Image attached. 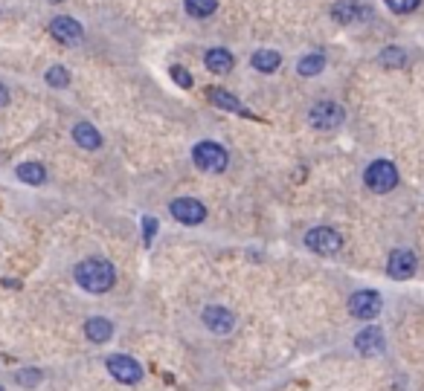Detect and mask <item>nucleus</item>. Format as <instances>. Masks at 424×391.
I'll use <instances>...</instances> for the list:
<instances>
[{"label": "nucleus", "mask_w": 424, "mask_h": 391, "mask_svg": "<svg viewBox=\"0 0 424 391\" xmlns=\"http://www.w3.org/2000/svg\"><path fill=\"white\" fill-rule=\"evenodd\" d=\"M73 278L82 290L87 293H108L113 284H116V270H113V264L108 258H99V255H93V258H85L76 264V270H73Z\"/></svg>", "instance_id": "obj_1"}, {"label": "nucleus", "mask_w": 424, "mask_h": 391, "mask_svg": "<svg viewBox=\"0 0 424 391\" xmlns=\"http://www.w3.org/2000/svg\"><path fill=\"white\" fill-rule=\"evenodd\" d=\"M192 160L201 171H209V174H221V171L230 165V154L221 142H212V139H201L195 148H192Z\"/></svg>", "instance_id": "obj_2"}, {"label": "nucleus", "mask_w": 424, "mask_h": 391, "mask_svg": "<svg viewBox=\"0 0 424 391\" xmlns=\"http://www.w3.org/2000/svg\"><path fill=\"white\" fill-rule=\"evenodd\" d=\"M363 183L375 194H389L398 186V168L389 160H375L363 171Z\"/></svg>", "instance_id": "obj_3"}, {"label": "nucleus", "mask_w": 424, "mask_h": 391, "mask_svg": "<svg viewBox=\"0 0 424 391\" xmlns=\"http://www.w3.org/2000/svg\"><path fill=\"white\" fill-rule=\"evenodd\" d=\"M302 243H305V247H308L314 255L328 258V255H337V252L343 250V235H340L337 229H332V226H317V229L305 232Z\"/></svg>", "instance_id": "obj_4"}, {"label": "nucleus", "mask_w": 424, "mask_h": 391, "mask_svg": "<svg viewBox=\"0 0 424 391\" xmlns=\"http://www.w3.org/2000/svg\"><path fill=\"white\" fill-rule=\"evenodd\" d=\"M384 310V299H381V293L378 290H358V293H351L349 296V313L355 316V319L361 322H372V319H378Z\"/></svg>", "instance_id": "obj_5"}, {"label": "nucleus", "mask_w": 424, "mask_h": 391, "mask_svg": "<svg viewBox=\"0 0 424 391\" xmlns=\"http://www.w3.org/2000/svg\"><path fill=\"white\" fill-rule=\"evenodd\" d=\"M105 368H108V374L116 383H123V385H137L139 380L146 377L143 365H139L134 357H128V354H111L105 359Z\"/></svg>", "instance_id": "obj_6"}, {"label": "nucleus", "mask_w": 424, "mask_h": 391, "mask_svg": "<svg viewBox=\"0 0 424 391\" xmlns=\"http://www.w3.org/2000/svg\"><path fill=\"white\" fill-rule=\"evenodd\" d=\"M308 122H311V128H317V131H337L346 122V110L337 102H317L308 110Z\"/></svg>", "instance_id": "obj_7"}, {"label": "nucleus", "mask_w": 424, "mask_h": 391, "mask_svg": "<svg viewBox=\"0 0 424 391\" xmlns=\"http://www.w3.org/2000/svg\"><path fill=\"white\" fill-rule=\"evenodd\" d=\"M169 214L183 226H198L206 221V206L195 198H177L169 203Z\"/></svg>", "instance_id": "obj_8"}, {"label": "nucleus", "mask_w": 424, "mask_h": 391, "mask_svg": "<svg viewBox=\"0 0 424 391\" xmlns=\"http://www.w3.org/2000/svg\"><path fill=\"white\" fill-rule=\"evenodd\" d=\"M201 322H204V328H206L209 333L227 336V333L235 331V313L227 310L224 305H209V307H204V313H201Z\"/></svg>", "instance_id": "obj_9"}, {"label": "nucleus", "mask_w": 424, "mask_h": 391, "mask_svg": "<svg viewBox=\"0 0 424 391\" xmlns=\"http://www.w3.org/2000/svg\"><path fill=\"white\" fill-rule=\"evenodd\" d=\"M387 348V336L378 325H366L355 333V351L363 357H381Z\"/></svg>", "instance_id": "obj_10"}, {"label": "nucleus", "mask_w": 424, "mask_h": 391, "mask_svg": "<svg viewBox=\"0 0 424 391\" xmlns=\"http://www.w3.org/2000/svg\"><path fill=\"white\" fill-rule=\"evenodd\" d=\"M416 267H418V261L410 250H392L387 258V276L395 281H407L416 276Z\"/></svg>", "instance_id": "obj_11"}, {"label": "nucleus", "mask_w": 424, "mask_h": 391, "mask_svg": "<svg viewBox=\"0 0 424 391\" xmlns=\"http://www.w3.org/2000/svg\"><path fill=\"white\" fill-rule=\"evenodd\" d=\"M50 35H53L56 41L67 44V46H73V44H79V41H82L85 30L79 27V20L67 18V15H58V18H53V20H50Z\"/></svg>", "instance_id": "obj_12"}, {"label": "nucleus", "mask_w": 424, "mask_h": 391, "mask_svg": "<svg viewBox=\"0 0 424 391\" xmlns=\"http://www.w3.org/2000/svg\"><path fill=\"white\" fill-rule=\"evenodd\" d=\"M85 336L93 345H105L113 336V322L108 316H90V319H85Z\"/></svg>", "instance_id": "obj_13"}, {"label": "nucleus", "mask_w": 424, "mask_h": 391, "mask_svg": "<svg viewBox=\"0 0 424 391\" xmlns=\"http://www.w3.org/2000/svg\"><path fill=\"white\" fill-rule=\"evenodd\" d=\"M206 99L212 102V105H218V108H224V110H230V113H239V116H250V110L235 99V96L230 93V90H224V87H206Z\"/></svg>", "instance_id": "obj_14"}, {"label": "nucleus", "mask_w": 424, "mask_h": 391, "mask_svg": "<svg viewBox=\"0 0 424 391\" xmlns=\"http://www.w3.org/2000/svg\"><path fill=\"white\" fill-rule=\"evenodd\" d=\"M73 139H76L79 148H85V151H96L99 145H102V134L93 128L90 122H79V125L73 128Z\"/></svg>", "instance_id": "obj_15"}, {"label": "nucleus", "mask_w": 424, "mask_h": 391, "mask_svg": "<svg viewBox=\"0 0 424 391\" xmlns=\"http://www.w3.org/2000/svg\"><path fill=\"white\" fill-rule=\"evenodd\" d=\"M15 174H18L20 183H27V186H44V183H46V168H44L41 162H35V160L20 162V165L15 168Z\"/></svg>", "instance_id": "obj_16"}, {"label": "nucleus", "mask_w": 424, "mask_h": 391, "mask_svg": "<svg viewBox=\"0 0 424 391\" xmlns=\"http://www.w3.org/2000/svg\"><path fill=\"white\" fill-rule=\"evenodd\" d=\"M204 64H206L209 72H221V76H224V72L232 70V56L227 50H221V46H216V50H206Z\"/></svg>", "instance_id": "obj_17"}, {"label": "nucleus", "mask_w": 424, "mask_h": 391, "mask_svg": "<svg viewBox=\"0 0 424 391\" xmlns=\"http://www.w3.org/2000/svg\"><path fill=\"white\" fill-rule=\"evenodd\" d=\"M250 64H253L256 72H268V76H270V72L279 70L282 58H279V53H273V50H258V53H253Z\"/></svg>", "instance_id": "obj_18"}, {"label": "nucleus", "mask_w": 424, "mask_h": 391, "mask_svg": "<svg viewBox=\"0 0 424 391\" xmlns=\"http://www.w3.org/2000/svg\"><path fill=\"white\" fill-rule=\"evenodd\" d=\"M332 15L340 23H351V20H358L363 15V9L358 6V0H337V4L332 6Z\"/></svg>", "instance_id": "obj_19"}, {"label": "nucleus", "mask_w": 424, "mask_h": 391, "mask_svg": "<svg viewBox=\"0 0 424 391\" xmlns=\"http://www.w3.org/2000/svg\"><path fill=\"white\" fill-rule=\"evenodd\" d=\"M323 67H325V58H323L320 53H311V56H302V58H299L297 72H299V76L308 79V76H320Z\"/></svg>", "instance_id": "obj_20"}, {"label": "nucleus", "mask_w": 424, "mask_h": 391, "mask_svg": "<svg viewBox=\"0 0 424 391\" xmlns=\"http://www.w3.org/2000/svg\"><path fill=\"white\" fill-rule=\"evenodd\" d=\"M378 61H381V67H387V70H401V67L407 64V53L398 50V46H387V50H381Z\"/></svg>", "instance_id": "obj_21"}, {"label": "nucleus", "mask_w": 424, "mask_h": 391, "mask_svg": "<svg viewBox=\"0 0 424 391\" xmlns=\"http://www.w3.org/2000/svg\"><path fill=\"white\" fill-rule=\"evenodd\" d=\"M183 4H186V12H189L192 18H209L218 9V0H183Z\"/></svg>", "instance_id": "obj_22"}, {"label": "nucleus", "mask_w": 424, "mask_h": 391, "mask_svg": "<svg viewBox=\"0 0 424 391\" xmlns=\"http://www.w3.org/2000/svg\"><path fill=\"white\" fill-rule=\"evenodd\" d=\"M44 79H46V84H50V87H67V84H70V72H67V67L56 64V67L46 70Z\"/></svg>", "instance_id": "obj_23"}, {"label": "nucleus", "mask_w": 424, "mask_h": 391, "mask_svg": "<svg viewBox=\"0 0 424 391\" xmlns=\"http://www.w3.org/2000/svg\"><path fill=\"white\" fill-rule=\"evenodd\" d=\"M15 380H18V385H23V388H32V385L41 383V371H38V368H20V371L15 374Z\"/></svg>", "instance_id": "obj_24"}, {"label": "nucleus", "mask_w": 424, "mask_h": 391, "mask_svg": "<svg viewBox=\"0 0 424 391\" xmlns=\"http://www.w3.org/2000/svg\"><path fill=\"white\" fill-rule=\"evenodd\" d=\"M384 4L395 12V15H407V12H416L421 6V0H384Z\"/></svg>", "instance_id": "obj_25"}, {"label": "nucleus", "mask_w": 424, "mask_h": 391, "mask_svg": "<svg viewBox=\"0 0 424 391\" xmlns=\"http://www.w3.org/2000/svg\"><path fill=\"white\" fill-rule=\"evenodd\" d=\"M169 76L183 87V90H189L192 87V76H189V70H186V67H180V64H172L169 67Z\"/></svg>", "instance_id": "obj_26"}, {"label": "nucleus", "mask_w": 424, "mask_h": 391, "mask_svg": "<svg viewBox=\"0 0 424 391\" xmlns=\"http://www.w3.org/2000/svg\"><path fill=\"white\" fill-rule=\"evenodd\" d=\"M157 235V217H143V241L151 243Z\"/></svg>", "instance_id": "obj_27"}, {"label": "nucleus", "mask_w": 424, "mask_h": 391, "mask_svg": "<svg viewBox=\"0 0 424 391\" xmlns=\"http://www.w3.org/2000/svg\"><path fill=\"white\" fill-rule=\"evenodd\" d=\"M9 102V90H6V84L4 82H0V108H4Z\"/></svg>", "instance_id": "obj_28"}, {"label": "nucleus", "mask_w": 424, "mask_h": 391, "mask_svg": "<svg viewBox=\"0 0 424 391\" xmlns=\"http://www.w3.org/2000/svg\"><path fill=\"white\" fill-rule=\"evenodd\" d=\"M53 4H58V0H53Z\"/></svg>", "instance_id": "obj_29"}, {"label": "nucleus", "mask_w": 424, "mask_h": 391, "mask_svg": "<svg viewBox=\"0 0 424 391\" xmlns=\"http://www.w3.org/2000/svg\"><path fill=\"white\" fill-rule=\"evenodd\" d=\"M0 391H4V385H0Z\"/></svg>", "instance_id": "obj_30"}]
</instances>
